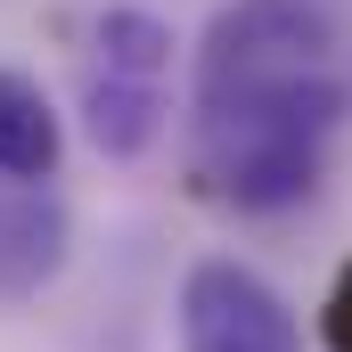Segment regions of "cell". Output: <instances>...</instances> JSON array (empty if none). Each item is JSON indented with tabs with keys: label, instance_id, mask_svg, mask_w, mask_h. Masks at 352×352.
Segmentation results:
<instances>
[{
	"label": "cell",
	"instance_id": "obj_5",
	"mask_svg": "<svg viewBox=\"0 0 352 352\" xmlns=\"http://www.w3.org/2000/svg\"><path fill=\"white\" fill-rule=\"evenodd\" d=\"M58 156H66V115L50 107V90L25 66H0V180L50 188Z\"/></svg>",
	"mask_w": 352,
	"mask_h": 352
},
{
	"label": "cell",
	"instance_id": "obj_6",
	"mask_svg": "<svg viewBox=\"0 0 352 352\" xmlns=\"http://www.w3.org/2000/svg\"><path fill=\"white\" fill-rule=\"evenodd\" d=\"M320 344H328V352H352V263L328 278V303H320Z\"/></svg>",
	"mask_w": 352,
	"mask_h": 352
},
{
	"label": "cell",
	"instance_id": "obj_4",
	"mask_svg": "<svg viewBox=\"0 0 352 352\" xmlns=\"http://www.w3.org/2000/svg\"><path fill=\"white\" fill-rule=\"evenodd\" d=\"M74 263V213L58 188L0 180V303H33Z\"/></svg>",
	"mask_w": 352,
	"mask_h": 352
},
{
	"label": "cell",
	"instance_id": "obj_2",
	"mask_svg": "<svg viewBox=\"0 0 352 352\" xmlns=\"http://www.w3.org/2000/svg\"><path fill=\"white\" fill-rule=\"evenodd\" d=\"M173 58L180 33L140 8V0H107L90 8L74 33V98H82V131L107 164H140L164 123H173Z\"/></svg>",
	"mask_w": 352,
	"mask_h": 352
},
{
	"label": "cell",
	"instance_id": "obj_1",
	"mask_svg": "<svg viewBox=\"0 0 352 352\" xmlns=\"http://www.w3.org/2000/svg\"><path fill=\"white\" fill-rule=\"evenodd\" d=\"M352 140V0H221L188 58V173L230 213H295Z\"/></svg>",
	"mask_w": 352,
	"mask_h": 352
},
{
	"label": "cell",
	"instance_id": "obj_3",
	"mask_svg": "<svg viewBox=\"0 0 352 352\" xmlns=\"http://www.w3.org/2000/svg\"><path fill=\"white\" fill-rule=\"evenodd\" d=\"M173 328H180V352H303L295 303H287L254 263H238V254L188 263L180 303H173Z\"/></svg>",
	"mask_w": 352,
	"mask_h": 352
}]
</instances>
